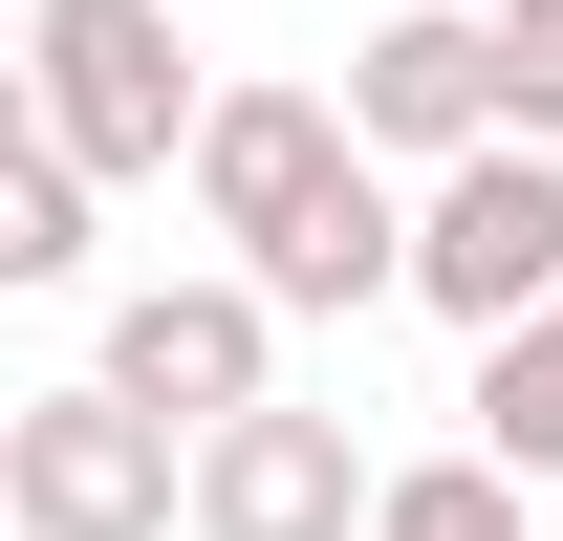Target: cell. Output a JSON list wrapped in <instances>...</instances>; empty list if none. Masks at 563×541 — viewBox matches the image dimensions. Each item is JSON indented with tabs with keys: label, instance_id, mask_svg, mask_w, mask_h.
<instances>
[{
	"label": "cell",
	"instance_id": "1",
	"mask_svg": "<svg viewBox=\"0 0 563 541\" xmlns=\"http://www.w3.org/2000/svg\"><path fill=\"white\" fill-rule=\"evenodd\" d=\"M0 520L22 541H174L196 520V433H174L131 368H66V390L0 411Z\"/></svg>",
	"mask_w": 563,
	"mask_h": 541
},
{
	"label": "cell",
	"instance_id": "2",
	"mask_svg": "<svg viewBox=\"0 0 563 541\" xmlns=\"http://www.w3.org/2000/svg\"><path fill=\"white\" fill-rule=\"evenodd\" d=\"M22 109L87 152V174H196V44L174 0H22Z\"/></svg>",
	"mask_w": 563,
	"mask_h": 541
},
{
	"label": "cell",
	"instance_id": "3",
	"mask_svg": "<svg viewBox=\"0 0 563 541\" xmlns=\"http://www.w3.org/2000/svg\"><path fill=\"white\" fill-rule=\"evenodd\" d=\"M412 303H433V325L563 303V131H477V152L412 196Z\"/></svg>",
	"mask_w": 563,
	"mask_h": 541
},
{
	"label": "cell",
	"instance_id": "4",
	"mask_svg": "<svg viewBox=\"0 0 563 541\" xmlns=\"http://www.w3.org/2000/svg\"><path fill=\"white\" fill-rule=\"evenodd\" d=\"M347 131L390 152V174H455L477 131H520L498 0H368V44H347Z\"/></svg>",
	"mask_w": 563,
	"mask_h": 541
},
{
	"label": "cell",
	"instance_id": "5",
	"mask_svg": "<svg viewBox=\"0 0 563 541\" xmlns=\"http://www.w3.org/2000/svg\"><path fill=\"white\" fill-rule=\"evenodd\" d=\"M282 325H303V303H282L261 261H196V281H131L87 368H131L174 433H217V411H261V390H282Z\"/></svg>",
	"mask_w": 563,
	"mask_h": 541
},
{
	"label": "cell",
	"instance_id": "6",
	"mask_svg": "<svg viewBox=\"0 0 563 541\" xmlns=\"http://www.w3.org/2000/svg\"><path fill=\"white\" fill-rule=\"evenodd\" d=\"M368 498H390V455L347 411H303V390L196 433V541H368Z\"/></svg>",
	"mask_w": 563,
	"mask_h": 541
},
{
	"label": "cell",
	"instance_id": "7",
	"mask_svg": "<svg viewBox=\"0 0 563 541\" xmlns=\"http://www.w3.org/2000/svg\"><path fill=\"white\" fill-rule=\"evenodd\" d=\"M325 174H347V87H217L196 109V217L217 239H282Z\"/></svg>",
	"mask_w": 563,
	"mask_h": 541
},
{
	"label": "cell",
	"instance_id": "8",
	"mask_svg": "<svg viewBox=\"0 0 563 541\" xmlns=\"http://www.w3.org/2000/svg\"><path fill=\"white\" fill-rule=\"evenodd\" d=\"M239 261H261L282 303H303V325H368V303H412V196H390V152L347 131V174L282 217V239H239Z\"/></svg>",
	"mask_w": 563,
	"mask_h": 541
},
{
	"label": "cell",
	"instance_id": "9",
	"mask_svg": "<svg viewBox=\"0 0 563 541\" xmlns=\"http://www.w3.org/2000/svg\"><path fill=\"white\" fill-rule=\"evenodd\" d=\"M455 411H477V455H520V476L563 498V303L477 325V390H455Z\"/></svg>",
	"mask_w": 563,
	"mask_h": 541
},
{
	"label": "cell",
	"instance_id": "10",
	"mask_svg": "<svg viewBox=\"0 0 563 541\" xmlns=\"http://www.w3.org/2000/svg\"><path fill=\"white\" fill-rule=\"evenodd\" d=\"M87 196H109V174L22 109V152H0V281H87Z\"/></svg>",
	"mask_w": 563,
	"mask_h": 541
},
{
	"label": "cell",
	"instance_id": "11",
	"mask_svg": "<svg viewBox=\"0 0 563 541\" xmlns=\"http://www.w3.org/2000/svg\"><path fill=\"white\" fill-rule=\"evenodd\" d=\"M520 498H542L520 455H412L390 498H368V541H520Z\"/></svg>",
	"mask_w": 563,
	"mask_h": 541
},
{
	"label": "cell",
	"instance_id": "12",
	"mask_svg": "<svg viewBox=\"0 0 563 541\" xmlns=\"http://www.w3.org/2000/svg\"><path fill=\"white\" fill-rule=\"evenodd\" d=\"M498 66H520V131H563V0H498Z\"/></svg>",
	"mask_w": 563,
	"mask_h": 541
}]
</instances>
